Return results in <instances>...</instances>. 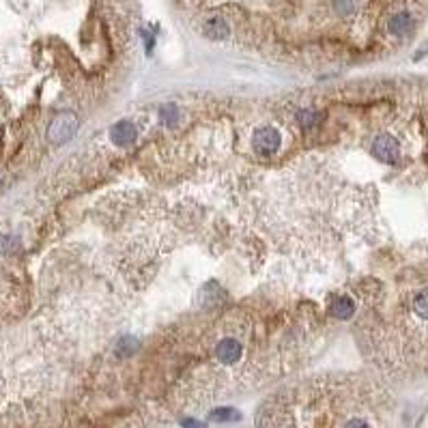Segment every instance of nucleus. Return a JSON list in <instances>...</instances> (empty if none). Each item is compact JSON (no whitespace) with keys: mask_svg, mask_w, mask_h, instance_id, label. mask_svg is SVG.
<instances>
[{"mask_svg":"<svg viewBox=\"0 0 428 428\" xmlns=\"http://www.w3.org/2000/svg\"><path fill=\"white\" fill-rule=\"evenodd\" d=\"M320 119H323V115H320L318 110H314V108H304V110H299L297 112V123L301 125V127H314L316 123H320Z\"/></svg>","mask_w":428,"mask_h":428,"instance_id":"1a4fd4ad","label":"nucleus"},{"mask_svg":"<svg viewBox=\"0 0 428 428\" xmlns=\"http://www.w3.org/2000/svg\"><path fill=\"white\" fill-rule=\"evenodd\" d=\"M110 136H112V140H115V145H119V147H127V145H131V142L136 140L138 131H136V125H134V123H129V121H121V123H117V125L112 127Z\"/></svg>","mask_w":428,"mask_h":428,"instance_id":"39448f33","label":"nucleus"},{"mask_svg":"<svg viewBox=\"0 0 428 428\" xmlns=\"http://www.w3.org/2000/svg\"><path fill=\"white\" fill-rule=\"evenodd\" d=\"M211 417L213 420H233V417H237V411H233V409H218V411H213L211 413Z\"/></svg>","mask_w":428,"mask_h":428,"instance_id":"4468645a","label":"nucleus"},{"mask_svg":"<svg viewBox=\"0 0 428 428\" xmlns=\"http://www.w3.org/2000/svg\"><path fill=\"white\" fill-rule=\"evenodd\" d=\"M342 428H372V426H370V422H368L366 417H362V415H351V417L344 420V426H342Z\"/></svg>","mask_w":428,"mask_h":428,"instance_id":"ddd939ff","label":"nucleus"},{"mask_svg":"<svg viewBox=\"0 0 428 428\" xmlns=\"http://www.w3.org/2000/svg\"><path fill=\"white\" fill-rule=\"evenodd\" d=\"M413 312L420 316V318H426L428 320V289L420 291L413 299Z\"/></svg>","mask_w":428,"mask_h":428,"instance_id":"9d476101","label":"nucleus"},{"mask_svg":"<svg viewBox=\"0 0 428 428\" xmlns=\"http://www.w3.org/2000/svg\"><path fill=\"white\" fill-rule=\"evenodd\" d=\"M330 312H332L334 316H338V318H349V316L355 312V304H353V299L346 297V295H336V297L332 299V304H330Z\"/></svg>","mask_w":428,"mask_h":428,"instance_id":"423d86ee","label":"nucleus"},{"mask_svg":"<svg viewBox=\"0 0 428 428\" xmlns=\"http://www.w3.org/2000/svg\"><path fill=\"white\" fill-rule=\"evenodd\" d=\"M216 358L222 364H235L241 358V344L235 338H224L218 349H216Z\"/></svg>","mask_w":428,"mask_h":428,"instance_id":"20e7f679","label":"nucleus"},{"mask_svg":"<svg viewBox=\"0 0 428 428\" xmlns=\"http://www.w3.org/2000/svg\"><path fill=\"white\" fill-rule=\"evenodd\" d=\"M372 153L375 157H379L381 162L385 164H396L398 157H401V145L396 138H391L387 134L383 136H377L375 142H372Z\"/></svg>","mask_w":428,"mask_h":428,"instance_id":"f03ea898","label":"nucleus"},{"mask_svg":"<svg viewBox=\"0 0 428 428\" xmlns=\"http://www.w3.org/2000/svg\"><path fill=\"white\" fill-rule=\"evenodd\" d=\"M76 129H78V119H76V115L63 112V115L56 117L54 123L50 125L48 138H50L52 142H56V145H60V142H67L71 136H74Z\"/></svg>","mask_w":428,"mask_h":428,"instance_id":"f257e3e1","label":"nucleus"},{"mask_svg":"<svg viewBox=\"0 0 428 428\" xmlns=\"http://www.w3.org/2000/svg\"><path fill=\"white\" fill-rule=\"evenodd\" d=\"M205 34H207V37H211V39H224L226 34H228V26H226L224 20L213 18V20H209L205 24Z\"/></svg>","mask_w":428,"mask_h":428,"instance_id":"6e6552de","label":"nucleus"},{"mask_svg":"<svg viewBox=\"0 0 428 428\" xmlns=\"http://www.w3.org/2000/svg\"><path fill=\"white\" fill-rule=\"evenodd\" d=\"M334 9L338 15L346 18L351 13H355V9H358V0H334Z\"/></svg>","mask_w":428,"mask_h":428,"instance_id":"9b49d317","label":"nucleus"},{"mask_svg":"<svg viewBox=\"0 0 428 428\" xmlns=\"http://www.w3.org/2000/svg\"><path fill=\"white\" fill-rule=\"evenodd\" d=\"M411 26H413V20H411V15L409 13H396L394 18L389 20V24H387V28H389V32L391 34H407L409 30H411Z\"/></svg>","mask_w":428,"mask_h":428,"instance_id":"0eeeda50","label":"nucleus"},{"mask_svg":"<svg viewBox=\"0 0 428 428\" xmlns=\"http://www.w3.org/2000/svg\"><path fill=\"white\" fill-rule=\"evenodd\" d=\"M280 134L273 129V127H261L257 134H254V140H252V145H254V151L263 157H269L273 155L278 149H280Z\"/></svg>","mask_w":428,"mask_h":428,"instance_id":"7ed1b4c3","label":"nucleus"},{"mask_svg":"<svg viewBox=\"0 0 428 428\" xmlns=\"http://www.w3.org/2000/svg\"><path fill=\"white\" fill-rule=\"evenodd\" d=\"M160 117H162V121L164 123H168V125H172V123H176L179 121V108H176V105H164V108L160 110Z\"/></svg>","mask_w":428,"mask_h":428,"instance_id":"f8f14e48","label":"nucleus"}]
</instances>
